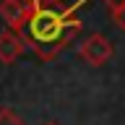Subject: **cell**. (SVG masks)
I'll return each mask as SVG.
<instances>
[{"instance_id":"2","label":"cell","mask_w":125,"mask_h":125,"mask_svg":"<svg viewBox=\"0 0 125 125\" xmlns=\"http://www.w3.org/2000/svg\"><path fill=\"white\" fill-rule=\"evenodd\" d=\"M26 10H29V3H23V0H0V18L5 21L8 31H13V34L21 31Z\"/></svg>"},{"instance_id":"4","label":"cell","mask_w":125,"mask_h":125,"mask_svg":"<svg viewBox=\"0 0 125 125\" xmlns=\"http://www.w3.org/2000/svg\"><path fill=\"white\" fill-rule=\"evenodd\" d=\"M0 125H26L10 107H0Z\"/></svg>"},{"instance_id":"1","label":"cell","mask_w":125,"mask_h":125,"mask_svg":"<svg viewBox=\"0 0 125 125\" xmlns=\"http://www.w3.org/2000/svg\"><path fill=\"white\" fill-rule=\"evenodd\" d=\"M78 55H81L83 62L99 68V65L109 62V57L115 55V50H112V42H109L104 34H89V37L78 44Z\"/></svg>"},{"instance_id":"6","label":"cell","mask_w":125,"mask_h":125,"mask_svg":"<svg viewBox=\"0 0 125 125\" xmlns=\"http://www.w3.org/2000/svg\"><path fill=\"white\" fill-rule=\"evenodd\" d=\"M107 8H115V5H125V0H104Z\"/></svg>"},{"instance_id":"7","label":"cell","mask_w":125,"mask_h":125,"mask_svg":"<svg viewBox=\"0 0 125 125\" xmlns=\"http://www.w3.org/2000/svg\"><path fill=\"white\" fill-rule=\"evenodd\" d=\"M44 125H57V123H44Z\"/></svg>"},{"instance_id":"3","label":"cell","mask_w":125,"mask_h":125,"mask_svg":"<svg viewBox=\"0 0 125 125\" xmlns=\"http://www.w3.org/2000/svg\"><path fill=\"white\" fill-rule=\"evenodd\" d=\"M23 50H26L23 42L16 37L13 31H8V29L0 31V62H3V65H13L23 55Z\"/></svg>"},{"instance_id":"8","label":"cell","mask_w":125,"mask_h":125,"mask_svg":"<svg viewBox=\"0 0 125 125\" xmlns=\"http://www.w3.org/2000/svg\"><path fill=\"white\" fill-rule=\"evenodd\" d=\"M23 3H34V0H23Z\"/></svg>"},{"instance_id":"5","label":"cell","mask_w":125,"mask_h":125,"mask_svg":"<svg viewBox=\"0 0 125 125\" xmlns=\"http://www.w3.org/2000/svg\"><path fill=\"white\" fill-rule=\"evenodd\" d=\"M109 13H112V21L117 23V29H123V31H125V5L109 8Z\"/></svg>"}]
</instances>
